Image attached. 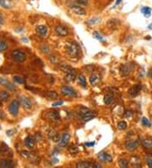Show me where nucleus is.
<instances>
[{
  "instance_id": "obj_1",
  "label": "nucleus",
  "mask_w": 152,
  "mask_h": 168,
  "mask_svg": "<svg viewBox=\"0 0 152 168\" xmlns=\"http://www.w3.org/2000/svg\"><path fill=\"white\" fill-rule=\"evenodd\" d=\"M65 49L67 53L71 57H77L79 53V48L78 44L73 42L66 43Z\"/></svg>"
},
{
  "instance_id": "obj_2",
  "label": "nucleus",
  "mask_w": 152,
  "mask_h": 168,
  "mask_svg": "<svg viewBox=\"0 0 152 168\" xmlns=\"http://www.w3.org/2000/svg\"><path fill=\"white\" fill-rule=\"evenodd\" d=\"M11 55H12L13 60L15 61L19 62V63L25 61V59H26L25 53L24 52L21 51V50H15V51H13Z\"/></svg>"
},
{
  "instance_id": "obj_3",
  "label": "nucleus",
  "mask_w": 152,
  "mask_h": 168,
  "mask_svg": "<svg viewBox=\"0 0 152 168\" xmlns=\"http://www.w3.org/2000/svg\"><path fill=\"white\" fill-rule=\"evenodd\" d=\"M19 108H20V102L15 99L13 100L12 102L10 103L9 106H8V111L9 113L12 115H18V112H19Z\"/></svg>"
},
{
  "instance_id": "obj_4",
  "label": "nucleus",
  "mask_w": 152,
  "mask_h": 168,
  "mask_svg": "<svg viewBox=\"0 0 152 168\" xmlns=\"http://www.w3.org/2000/svg\"><path fill=\"white\" fill-rule=\"evenodd\" d=\"M134 69V66L132 63H129V64H127V65H124V66H122L121 69H120V72L122 74V76L126 77V76L131 73Z\"/></svg>"
},
{
  "instance_id": "obj_5",
  "label": "nucleus",
  "mask_w": 152,
  "mask_h": 168,
  "mask_svg": "<svg viewBox=\"0 0 152 168\" xmlns=\"http://www.w3.org/2000/svg\"><path fill=\"white\" fill-rule=\"evenodd\" d=\"M61 93L63 95H66V96H70V97H74L76 96L77 94L76 92L69 86H63L61 87Z\"/></svg>"
},
{
  "instance_id": "obj_6",
  "label": "nucleus",
  "mask_w": 152,
  "mask_h": 168,
  "mask_svg": "<svg viewBox=\"0 0 152 168\" xmlns=\"http://www.w3.org/2000/svg\"><path fill=\"white\" fill-rule=\"evenodd\" d=\"M55 33L60 37H66L69 34V30L62 25H58L55 27Z\"/></svg>"
},
{
  "instance_id": "obj_7",
  "label": "nucleus",
  "mask_w": 152,
  "mask_h": 168,
  "mask_svg": "<svg viewBox=\"0 0 152 168\" xmlns=\"http://www.w3.org/2000/svg\"><path fill=\"white\" fill-rule=\"evenodd\" d=\"M125 147L129 151L135 150L136 149L139 147V141H137V140H128L125 144Z\"/></svg>"
},
{
  "instance_id": "obj_8",
  "label": "nucleus",
  "mask_w": 152,
  "mask_h": 168,
  "mask_svg": "<svg viewBox=\"0 0 152 168\" xmlns=\"http://www.w3.org/2000/svg\"><path fill=\"white\" fill-rule=\"evenodd\" d=\"M98 159L102 162H107V163H111L112 161V157L109 154L105 153V152H101L99 153Z\"/></svg>"
},
{
  "instance_id": "obj_9",
  "label": "nucleus",
  "mask_w": 152,
  "mask_h": 168,
  "mask_svg": "<svg viewBox=\"0 0 152 168\" xmlns=\"http://www.w3.org/2000/svg\"><path fill=\"white\" fill-rule=\"evenodd\" d=\"M70 139V133H68V132L63 133V136L61 137L60 140H59V142H58V145H59L60 147H65L66 145L69 144Z\"/></svg>"
},
{
  "instance_id": "obj_10",
  "label": "nucleus",
  "mask_w": 152,
  "mask_h": 168,
  "mask_svg": "<svg viewBox=\"0 0 152 168\" xmlns=\"http://www.w3.org/2000/svg\"><path fill=\"white\" fill-rule=\"evenodd\" d=\"M37 34H39L41 37H46L48 33V29L47 26L44 25H40V26H37V28H36Z\"/></svg>"
},
{
  "instance_id": "obj_11",
  "label": "nucleus",
  "mask_w": 152,
  "mask_h": 168,
  "mask_svg": "<svg viewBox=\"0 0 152 168\" xmlns=\"http://www.w3.org/2000/svg\"><path fill=\"white\" fill-rule=\"evenodd\" d=\"M76 77H77V73H76V70H74V69H72V70H70V72H68V73H66V76L64 79H65L66 82H74V80L76 79Z\"/></svg>"
},
{
  "instance_id": "obj_12",
  "label": "nucleus",
  "mask_w": 152,
  "mask_h": 168,
  "mask_svg": "<svg viewBox=\"0 0 152 168\" xmlns=\"http://www.w3.org/2000/svg\"><path fill=\"white\" fill-rule=\"evenodd\" d=\"M15 166V162L12 160L3 159L0 160V167L2 168H11Z\"/></svg>"
},
{
  "instance_id": "obj_13",
  "label": "nucleus",
  "mask_w": 152,
  "mask_h": 168,
  "mask_svg": "<svg viewBox=\"0 0 152 168\" xmlns=\"http://www.w3.org/2000/svg\"><path fill=\"white\" fill-rule=\"evenodd\" d=\"M71 10L73 11L75 14H77V15H86V10L82 8V7H80V6H79V5H73L72 7H71Z\"/></svg>"
},
{
  "instance_id": "obj_14",
  "label": "nucleus",
  "mask_w": 152,
  "mask_h": 168,
  "mask_svg": "<svg viewBox=\"0 0 152 168\" xmlns=\"http://www.w3.org/2000/svg\"><path fill=\"white\" fill-rule=\"evenodd\" d=\"M25 144L28 149H33L35 146V139L32 136H28L25 139Z\"/></svg>"
},
{
  "instance_id": "obj_15",
  "label": "nucleus",
  "mask_w": 152,
  "mask_h": 168,
  "mask_svg": "<svg viewBox=\"0 0 152 168\" xmlns=\"http://www.w3.org/2000/svg\"><path fill=\"white\" fill-rule=\"evenodd\" d=\"M47 117H48L50 120H52V121H54V122H58V121H59V120H60L59 111H51V112H49V113H48Z\"/></svg>"
},
{
  "instance_id": "obj_16",
  "label": "nucleus",
  "mask_w": 152,
  "mask_h": 168,
  "mask_svg": "<svg viewBox=\"0 0 152 168\" xmlns=\"http://www.w3.org/2000/svg\"><path fill=\"white\" fill-rule=\"evenodd\" d=\"M140 90H141V86L140 85H135V86L132 87L131 88L128 90V94L132 97H134L140 93Z\"/></svg>"
},
{
  "instance_id": "obj_17",
  "label": "nucleus",
  "mask_w": 152,
  "mask_h": 168,
  "mask_svg": "<svg viewBox=\"0 0 152 168\" xmlns=\"http://www.w3.org/2000/svg\"><path fill=\"white\" fill-rule=\"evenodd\" d=\"M76 166L78 168H91L95 167V163H91V162H89V161H80V162L77 163Z\"/></svg>"
},
{
  "instance_id": "obj_18",
  "label": "nucleus",
  "mask_w": 152,
  "mask_h": 168,
  "mask_svg": "<svg viewBox=\"0 0 152 168\" xmlns=\"http://www.w3.org/2000/svg\"><path fill=\"white\" fill-rule=\"evenodd\" d=\"M48 137H49L50 139H52L53 141H54V142H58V141L60 140L58 132L53 131V130H51V131L48 132Z\"/></svg>"
},
{
  "instance_id": "obj_19",
  "label": "nucleus",
  "mask_w": 152,
  "mask_h": 168,
  "mask_svg": "<svg viewBox=\"0 0 152 168\" xmlns=\"http://www.w3.org/2000/svg\"><path fill=\"white\" fill-rule=\"evenodd\" d=\"M21 104H22V105L24 106L25 109H31L32 106V104L31 102V100L28 98H25V97H23L21 98Z\"/></svg>"
},
{
  "instance_id": "obj_20",
  "label": "nucleus",
  "mask_w": 152,
  "mask_h": 168,
  "mask_svg": "<svg viewBox=\"0 0 152 168\" xmlns=\"http://www.w3.org/2000/svg\"><path fill=\"white\" fill-rule=\"evenodd\" d=\"M94 117H95V114H94L93 112H91V111H87L86 113L82 116L83 121H84L85 122H89V121H91V120L93 119Z\"/></svg>"
},
{
  "instance_id": "obj_21",
  "label": "nucleus",
  "mask_w": 152,
  "mask_h": 168,
  "mask_svg": "<svg viewBox=\"0 0 152 168\" xmlns=\"http://www.w3.org/2000/svg\"><path fill=\"white\" fill-rule=\"evenodd\" d=\"M100 82V77H99L97 74H93L91 75V77H90V82H91V85H95Z\"/></svg>"
},
{
  "instance_id": "obj_22",
  "label": "nucleus",
  "mask_w": 152,
  "mask_h": 168,
  "mask_svg": "<svg viewBox=\"0 0 152 168\" xmlns=\"http://www.w3.org/2000/svg\"><path fill=\"white\" fill-rule=\"evenodd\" d=\"M8 98H9V94L7 91H2L0 93V101L5 102V101L8 100Z\"/></svg>"
},
{
  "instance_id": "obj_23",
  "label": "nucleus",
  "mask_w": 152,
  "mask_h": 168,
  "mask_svg": "<svg viewBox=\"0 0 152 168\" xmlns=\"http://www.w3.org/2000/svg\"><path fill=\"white\" fill-rule=\"evenodd\" d=\"M78 82L80 86H82L83 87H87V82H86V79L85 77V76L83 75H79L78 77Z\"/></svg>"
},
{
  "instance_id": "obj_24",
  "label": "nucleus",
  "mask_w": 152,
  "mask_h": 168,
  "mask_svg": "<svg viewBox=\"0 0 152 168\" xmlns=\"http://www.w3.org/2000/svg\"><path fill=\"white\" fill-rule=\"evenodd\" d=\"M141 13L144 15V17H150L151 15V9L150 7H147V6L143 7L141 9Z\"/></svg>"
},
{
  "instance_id": "obj_25",
  "label": "nucleus",
  "mask_w": 152,
  "mask_h": 168,
  "mask_svg": "<svg viewBox=\"0 0 152 168\" xmlns=\"http://www.w3.org/2000/svg\"><path fill=\"white\" fill-rule=\"evenodd\" d=\"M46 95H47V97H48L49 98H52V99L58 98V94L55 91H48V92L46 93Z\"/></svg>"
},
{
  "instance_id": "obj_26",
  "label": "nucleus",
  "mask_w": 152,
  "mask_h": 168,
  "mask_svg": "<svg viewBox=\"0 0 152 168\" xmlns=\"http://www.w3.org/2000/svg\"><path fill=\"white\" fill-rule=\"evenodd\" d=\"M142 145L146 149H151L152 148V140L151 139H144L142 142Z\"/></svg>"
},
{
  "instance_id": "obj_27",
  "label": "nucleus",
  "mask_w": 152,
  "mask_h": 168,
  "mask_svg": "<svg viewBox=\"0 0 152 168\" xmlns=\"http://www.w3.org/2000/svg\"><path fill=\"white\" fill-rule=\"evenodd\" d=\"M7 49H8V44H7V43L0 39V52L5 51Z\"/></svg>"
},
{
  "instance_id": "obj_28",
  "label": "nucleus",
  "mask_w": 152,
  "mask_h": 168,
  "mask_svg": "<svg viewBox=\"0 0 152 168\" xmlns=\"http://www.w3.org/2000/svg\"><path fill=\"white\" fill-rule=\"evenodd\" d=\"M113 101V98L112 97L111 95H107V96H105L104 97V103L107 105H111Z\"/></svg>"
},
{
  "instance_id": "obj_29",
  "label": "nucleus",
  "mask_w": 152,
  "mask_h": 168,
  "mask_svg": "<svg viewBox=\"0 0 152 168\" xmlns=\"http://www.w3.org/2000/svg\"><path fill=\"white\" fill-rule=\"evenodd\" d=\"M60 69H61V70H63V72L68 73V72H70V70H72L73 68H72L71 66H68V65H63V66H60Z\"/></svg>"
},
{
  "instance_id": "obj_30",
  "label": "nucleus",
  "mask_w": 152,
  "mask_h": 168,
  "mask_svg": "<svg viewBox=\"0 0 152 168\" xmlns=\"http://www.w3.org/2000/svg\"><path fill=\"white\" fill-rule=\"evenodd\" d=\"M13 79H14V81H15V82H17V83H19V84H23V83L25 82V80L21 77H20V76H15Z\"/></svg>"
},
{
  "instance_id": "obj_31",
  "label": "nucleus",
  "mask_w": 152,
  "mask_h": 168,
  "mask_svg": "<svg viewBox=\"0 0 152 168\" xmlns=\"http://www.w3.org/2000/svg\"><path fill=\"white\" fill-rule=\"evenodd\" d=\"M141 122H142L143 126H144V127H150L151 126V122L146 117H143L142 120H141Z\"/></svg>"
},
{
  "instance_id": "obj_32",
  "label": "nucleus",
  "mask_w": 152,
  "mask_h": 168,
  "mask_svg": "<svg viewBox=\"0 0 152 168\" xmlns=\"http://www.w3.org/2000/svg\"><path fill=\"white\" fill-rule=\"evenodd\" d=\"M93 35H94L95 38H96V39H97L98 41H100V42H104V41H105L104 37H103L102 36V35H101V34L98 33V32H95V33H93Z\"/></svg>"
},
{
  "instance_id": "obj_33",
  "label": "nucleus",
  "mask_w": 152,
  "mask_h": 168,
  "mask_svg": "<svg viewBox=\"0 0 152 168\" xmlns=\"http://www.w3.org/2000/svg\"><path fill=\"white\" fill-rule=\"evenodd\" d=\"M131 163L135 166H138L140 164V159L139 157H134L131 159Z\"/></svg>"
},
{
  "instance_id": "obj_34",
  "label": "nucleus",
  "mask_w": 152,
  "mask_h": 168,
  "mask_svg": "<svg viewBox=\"0 0 152 168\" xmlns=\"http://www.w3.org/2000/svg\"><path fill=\"white\" fill-rule=\"evenodd\" d=\"M9 1L8 0H0V5L4 8H9Z\"/></svg>"
},
{
  "instance_id": "obj_35",
  "label": "nucleus",
  "mask_w": 152,
  "mask_h": 168,
  "mask_svg": "<svg viewBox=\"0 0 152 168\" xmlns=\"http://www.w3.org/2000/svg\"><path fill=\"white\" fill-rule=\"evenodd\" d=\"M69 151L73 155V154H76L77 152H78V148L76 147L75 145H70V147H69Z\"/></svg>"
},
{
  "instance_id": "obj_36",
  "label": "nucleus",
  "mask_w": 152,
  "mask_h": 168,
  "mask_svg": "<svg viewBox=\"0 0 152 168\" xmlns=\"http://www.w3.org/2000/svg\"><path fill=\"white\" fill-rule=\"evenodd\" d=\"M8 150V148L7 145H5V144H3V146H1L0 147V155H4L6 152Z\"/></svg>"
},
{
  "instance_id": "obj_37",
  "label": "nucleus",
  "mask_w": 152,
  "mask_h": 168,
  "mask_svg": "<svg viewBox=\"0 0 152 168\" xmlns=\"http://www.w3.org/2000/svg\"><path fill=\"white\" fill-rule=\"evenodd\" d=\"M118 127L120 130H124L127 127V123L125 122H120L118 124Z\"/></svg>"
},
{
  "instance_id": "obj_38",
  "label": "nucleus",
  "mask_w": 152,
  "mask_h": 168,
  "mask_svg": "<svg viewBox=\"0 0 152 168\" xmlns=\"http://www.w3.org/2000/svg\"><path fill=\"white\" fill-rule=\"evenodd\" d=\"M118 164H119V166H121V167H123V168H125V167H127L128 166V161L127 160H119V161H118Z\"/></svg>"
},
{
  "instance_id": "obj_39",
  "label": "nucleus",
  "mask_w": 152,
  "mask_h": 168,
  "mask_svg": "<svg viewBox=\"0 0 152 168\" xmlns=\"http://www.w3.org/2000/svg\"><path fill=\"white\" fill-rule=\"evenodd\" d=\"M6 87L8 88V90L12 91V92H15V91H16L15 86V85H13V84H11L10 82H8V84L6 85Z\"/></svg>"
},
{
  "instance_id": "obj_40",
  "label": "nucleus",
  "mask_w": 152,
  "mask_h": 168,
  "mask_svg": "<svg viewBox=\"0 0 152 168\" xmlns=\"http://www.w3.org/2000/svg\"><path fill=\"white\" fill-rule=\"evenodd\" d=\"M8 81L7 78H4V77H1L0 78V84L1 85H3V86L6 87V85L8 83Z\"/></svg>"
},
{
  "instance_id": "obj_41",
  "label": "nucleus",
  "mask_w": 152,
  "mask_h": 168,
  "mask_svg": "<svg viewBox=\"0 0 152 168\" xmlns=\"http://www.w3.org/2000/svg\"><path fill=\"white\" fill-rule=\"evenodd\" d=\"M99 21H101V19H99V18H94V19H92L91 21H88V23H90V24H96V23H98Z\"/></svg>"
},
{
  "instance_id": "obj_42",
  "label": "nucleus",
  "mask_w": 152,
  "mask_h": 168,
  "mask_svg": "<svg viewBox=\"0 0 152 168\" xmlns=\"http://www.w3.org/2000/svg\"><path fill=\"white\" fill-rule=\"evenodd\" d=\"M41 51H42L43 53H47V52H46V50L47 51V53L49 52V48H48V47H47V45H45V44H43V45L41 46Z\"/></svg>"
},
{
  "instance_id": "obj_43",
  "label": "nucleus",
  "mask_w": 152,
  "mask_h": 168,
  "mask_svg": "<svg viewBox=\"0 0 152 168\" xmlns=\"http://www.w3.org/2000/svg\"><path fill=\"white\" fill-rule=\"evenodd\" d=\"M77 2L81 5H87L88 4V0H77Z\"/></svg>"
},
{
  "instance_id": "obj_44",
  "label": "nucleus",
  "mask_w": 152,
  "mask_h": 168,
  "mask_svg": "<svg viewBox=\"0 0 152 168\" xmlns=\"http://www.w3.org/2000/svg\"><path fill=\"white\" fill-rule=\"evenodd\" d=\"M63 104V101H58V102H55L53 104V107H58V106H60V105H62Z\"/></svg>"
},
{
  "instance_id": "obj_45",
  "label": "nucleus",
  "mask_w": 152,
  "mask_h": 168,
  "mask_svg": "<svg viewBox=\"0 0 152 168\" xmlns=\"http://www.w3.org/2000/svg\"><path fill=\"white\" fill-rule=\"evenodd\" d=\"M146 162L150 167L152 168V159H150V158H146Z\"/></svg>"
},
{
  "instance_id": "obj_46",
  "label": "nucleus",
  "mask_w": 152,
  "mask_h": 168,
  "mask_svg": "<svg viewBox=\"0 0 152 168\" xmlns=\"http://www.w3.org/2000/svg\"><path fill=\"white\" fill-rule=\"evenodd\" d=\"M132 115V112L131 111H127L126 114H125V117H129Z\"/></svg>"
},
{
  "instance_id": "obj_47",
  "label": "nucleus",
  "mask_w": 152,
  "mask_h": 168,
  "mask_svg": "<svg viewBox=\"0 0 152 168\" xmlns=\"http://www.w3.org/2000/svg\"><path fill=\"white\" fill-rule=\"evenodd\" d=\"M3 21H4V20H3V16H2L1 14H0V26L3 24Z\"/></svg>"
},
{
  "instance_id": "obj_48",
  "label": "nucleus",
  "mask_w": 152,
  "mask_h": 168,
  "mask_svg": "<svg viewBox=\"0 0 152 168\" xmlns=\"http://www.w3.org/2000/svg\"><path fill=\"white\" fill-rule=\"evenodd\" d=\"M95 143H87V144H86V146H94Z\"/></svg>"
},
{
  "instance_id": "obj_49",
  "label": "nucleus",
  "mask_w": 152,
  "mask_h": 168,
  "mask_svg": "<svg viewBox=\"0 0 152 168\" xmlns=\"http://www.w3.org/2000/svg\"><path fill=\"white\" fill-rule=\"evenodd\" d=\"M122 1H123V0H117V1H116V4H115V6H117V5H118V4H119L120 3H121V2H122Z\"/></svg>"
},
{
  "instance_id": "obj_50",
  "label": "nucleus",
  "mask_w": 152,
  "mask_h": 168,
  "mask_svg": "<svg viewBox=\"0 0 152 168\" xmlns=\"http://www.w3.org/2000/svg\"><path fill=\"white\" fill-rule=\"evenodd\" d=\"M148 28L150 29V30H152V22L148 26Z\"/></svg>"
},
{
  "instance_id": "obj_51",
  "label": "nucleus",
  "mask_w": 152,
  "mask_h": 168,
  "mask_svg": "<svg viewBox=\"0 0 152 168\" xmlns=\"http://www.w3.org/2000/svg\"><path fill=\"white\" fill-rule=\"evenodd\" d=\"M151 77H152V71H151Z\"/></svg>"
}]
</instances>
